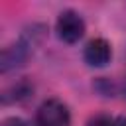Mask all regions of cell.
Instances as JSON below:
<instances>
[{"instance_id": "cell-3", "label": "cell", "mask_w": 126, "mask_h": 126, "mask_svg": "<svg viewBox=\"0 0 126 126\" xmlns=\"http://www.w3.org/2000/svg\"><path fill=\"white\" fill-rule=\"evenodd\" d=\"M85 20L79 12L67 8L63 10L57 20H55V32H57V37L65 43H77L83 35H85Z\"/></svg>"}, {"instance_id": "cell-2", "label": "cell", "mask_w": 126, "mask_h": 126, "mask_svg": "<svg viewBox=\"0 0 126 126\" xmlns=\"http://www.w3.org/2000/svg\"><path fill=\"white\" fill-rule=\"evenodd\" d=\"M71 112L67 104L59 98H47L43 100L33 116V126H69Z\"/></svg>"}, {"instance_id": "cell-1", "label": "cell", "mask_w": 126, "mask_h": 126, "mask_svg": "<svg viewBox=\"0 0 126 126\" xmlns=\"http://www.w3.org/2000/svg\"><path fill=\"white\" fill-rule=\"evenodd\" d=\"M45 37V28L41 24H33L28 30H24V33L18 37V41H14L12 45L2 49V57H0V71L8 73L16 67H22L30 55H33V51L41 45Z\"/></svg>"}, {"instance_id": "cell-5", "label": "cell", "mask_w": 126, "mask_h": 126, "mask_svg": "<svg viewBox=\"0 0 126 126\" xmlns=\"http://www.w3.org/2000/svg\"><path fill=\"white\" fill-rule=\"evenodd\" d=\"M32 93V87L26 83V81H20L18 85H12L4 94H2V100L8 104V102H16V100H22L26 96H30Z\"/></svg>"}, {"instance_id": "cell-7", "label": "cell", "mask_w": 126, "mask_h": 126, "mask_svg": "<svg viewBox=\"0 0 126 126\" xmlns=\"http://www.w3.org/2000/svg\"><path fill=\"white\" fill-rule=\"evenodd\" d=\"M2 126H28V122L24 118H20V116H10V118H6L2 122Z\"/></svg>"}, {"instance_id": "cell-6", "label": "cell", "mask_w": 126, "mask_h": 126, "mask_svg": "<svg viewBox=\"0 0 126 126\" xmlns=\"http://www.w3.org/2000/svg\"><path fill=\"white\" fill-rule=\"evenodd\" d=\"M87 126H126V118L110 116V114H96L87 122Z\"/></svg>"}, {"instance_id": "cell-4", "label": "cell", "mask_w": 126, "mask_h": 126, "mask_svg": "<svg viewBox=\"0 0 126 126\" xmlns=\"http://www.w3.org/2000/svg\"><path fill=\"white\" fill-rule=\"evenodd\" d=\"M83 59L89 67H104L112 59V47L104 37H94L85 45Z\"/></svg>"}]
</instances>
